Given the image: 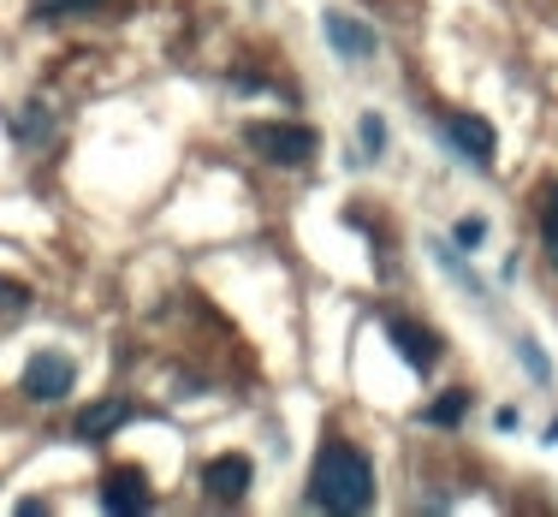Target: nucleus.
<instances>
[{
	"instance_id": "obj_11",
	"label": "nucleus",
	"mask_w": 558,
	"mask_h": 517,
	"mask_svg": "<svg viewBox=\"0 0 558 517\" xmlns=\"http://www.w3.org/2000/svg\"><path fill=\"white\" fill-rule=\"evenodd\" d=\"M541 238H547V250H553V262H558V184L547 191V208H541Z\"/></svg>"
},
{
	"instance_id": "obj_9",
	"label": "nucleus",
	"mask_w": 558,
	"mask_h": 517,
	"mask_svg": "<svg viewBox=\"0 0 558 517\" xmlns=\"http://www.w3.org/2000/svg\"><path fill=\"white\" fill-rule=\"evenodd\" d=\"M392 339H398V357H404L410 369H434V334H422V327H410V322H392Z\"/></svg>"
},
{
	"instance_id": "obj_14",
	"label": "nucleus",
	"mask_w": 558,
	"mask_h": 517,
	"mask_svg": "<svg viewBox=\"0 0 558 517\" xmlns=\"http://www.w3.org/2000/svg\"><path fill=\"white\" fill-rule=\"evenodd\" d=\"M517 351H523V363H529V375H535V381H547V375H553V369H547V357L535 351V339H517Z\"/></svg>"
},
{
	"instance_id": "obj_2",
	"label": "nucleus",
	"mask_w": 558,
	"mask_h": 517,
	"mask_svg": "<svg viewBox=\"0 0 558 517\" xmlns=\"http://www.w3.org/2000/svg\"><path fill=\"white\" fill-rule=\"evenodd\" d=\"M244 137H250V149H256L262 161H274V167H303L315 155V131L310 125H250Z\"/></svg>"
},
{
	"instance_id": "obj_6",
	"label": "nucleus",
	"mask_w": 558,
	"mask_h": 517,
	"mask_svg": "<svg viewBox=\"0 0 558 517\" xmlns=\"http://www.w3.org/2000/svg\"><path fill=\"white\" fill-rule=\"evenodd\" d=\"M203 482H208V494H215L220 506H232V500H244V494H250V458H244V453L215 458V464H208Z\"/></svg>"
},
{
	"instance_id": "obj_8",
	"label": "nucleus",
	"mask_w": 558,
	"mask_h": 517,
	"mask_svg": "<svg viewBox=\"0 0 558 517\" xmlns=\"http://www.w3.org/2000/svg\"><path fill=\"white\" fill-rule=\"evenodd\" d=\"M125 417H131L125 399H101V405H89L84 417H77V434H84V441H101V434H113Z\"/></svg>"
},
{
	"instance_id": "obj_1",
	"label": "nucleus",
	"mask_w": 558,
	"mask_h": 517,
	"mask_svg": "<svg viewBox=\"0 0 558 517\" xmlns=\"http://www.w3.org/2000/svg\"><path fill=\"white\" fill-rule=\"evenodd\" d=\"M310 500L327 512H344V517L363 512L368 500H375V470H368V458L344 441H327L322 458H315V476H310Z\"/></svg>"
},
{
	"instance_id": "obj_13",
	"label": "nucleus",
	"mask_w": 558,
	"mask_h": 517,
	"mask_svg": "<svg viewBox=\"0 0 558 517\" xmlns=\"http://www.w3.org/2000/svg\"><path fill=\"white\" fill-rule=\"evenodd\" d=\"M482 238H487V220H482V215H463V220H458V244H463V250H475Z\"/></svg>"
},
{
	"instance_id": "obj_12",
	"label": "nucleus",
	"mask_w": 558,
	"mask_h": 517,
	"mask_svg": "<svg viewBox=\"0 0 558 517\" xmlns=\"http://www.w3.org/2000/svg\"><path fill=\"white\" fill-rule=\"evenodd\" d=\"M356 137H363V149H368V155H380V149H387V125H380L375 113H363V125H356Z\"/></svg>"
},
{
	"instance_id": "obj_15",
	"label": "nucleus",
	"mask_w": 558,
	"mask_h": 517,
	"mask_svg": "<svg viewBox=\"0 0 558 517\" xmlns=\"http://www.w3.org/2000/svg\"><path fill=\"white\" fill-rule=\"evenodd\" d=\"M24 303H31V291H24L19 280H0V310L12 315V310H24Z\"/></svg>"
},
{
	"instance_id": "obj_4",
	"label": "nucleus",
	"mask_w": 558,
	"mask_h": 517,
	"mask_svg": "<svg viewBox=\"0 0 558 517\" xmlns=\"http://www.w3.org/2000/svg\"><path fill=\"white\" fill-rule=\"evenodd\" d=\"M101 506L119 512V517L149 506V482H143V470H131V464H119V470H108V482H101Z\"/></svg>"
},
{
	"instance_id": "obj_3",
	"label": "nucleus",
	"mask_w": 558,
	"mask_h": 517,
	"mask_svg": "<svg viewBox=\"0 0 558 517\" xmlns=\"http://www.w3.org/2000/svg\"><path fill=\"white\" fill-rule=\"evenodd\" d=\"M72 381H77V369H72V357H60V351H43V357H31L24 363V399H36V405H54L72 393Z\"/></svg>"
},
{
	"instance_id": "obj_10",
	"label": "nucleus",
	"mask_w": 558,
	"mask_h": 517,
	"mask_svg": "<svg viewBox=\"0 0 558 517\" xmlns=\"http://www.w3.org/2000/svg\"><path fill=\"white\" fill-rule=\"evenodd\" d=\"M463 405H470V393H446L440 405H428V422H434V429H451V422L463 417Z\"/></svg>"
},
{
	"instance_id": "obj_7",
	"label": "nucleus",
	"mask_w": 558,
	"mask_h": 517,
	"mask_svg": "<svg viewBox=\"0 0 558 517\" xmlns=\"http://www.w3.org/2000/svg\"><path fill=\"white\" fill-rule=\"evenodd\" d=\"M322 31H327V43H333L344 60H368V55H375V31L351 24L344 12H327V19H322Z\"/></svg>"
},
{
	"instance_id": "obj_5",
	"label": "nucleus",
	"mask_w": 558,
	"mask_h": 517,
	"mask_svg": "<svg viewBox=\"0 0 558 517\" xmlns=\"http://www.w3.org/2000/svg\"><path fill=\"white\" fill-rule=\"evenodd\" d=\"M446 131H451V143H458V149L470 155L475 167H494V149H499V137H494V125H487L482 113H458Z\"/></svg>"
}]
</instances>
